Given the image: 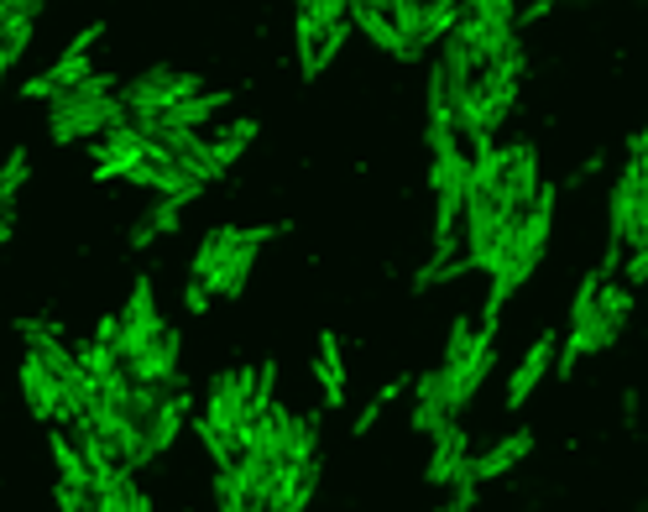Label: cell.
Masks as SVG:
<instances>
[{
  "instance_id": "10",
  "label": "cell",
  "mask_w": 648,
  "mask_h": 512,
  "mask_svg": "<svg viewBox=\"0 0 648 512\" xmlns=\"http://www.w3.org/2000/svg\"><path fill=\"white\" fill-rule=\"evenodd\" d=\"M554 356H559V340L544 329V340H533V346L523 350L518 372H512V382H507V408H523V403H529V393L544 382V372H554Z\"/></svg>"
},
{
  "instance_id": "5",
  "label": "cell",
  "mask_w": 648,
  "mask_h": 512,
  "mask_svg": "<svg viewBox=\"0 0 648 512\" xmlns=\"http://www.w3.org/2000/svg\"><path fill=\"white\" fill-rule=\"evenodd\" d=\"M105 37V26L99 22H90L79 37H73L69 47H63V58L52 63L48 73H37V79H26L22 84V94L26 100H52V94H63V90H73L79 79H90V47Z\"/></svg>"
},
{
  "instance_id": "24",
  "label": "cell",
  "mask_w": 648,
  "mask_h": 512,
  "mask_svg": "<svg viewBox=\"0 0 648 512\" xmlns=\"http://www.w3.org/2000/svg\"><path fill=\"white\" fill-rule=\"evenodd\" d=\"M471 350H476V325L460 314L456 325H450V340H445V361H439V366H445V372H460V366L471 361Z\"/></svg>"
},
{
  "instance_id": "6",
  "label": "cell",
  "mask_w": 648,
  "mask_h": 512,
  "mask_svg": "<svg viewBox=\"0 0 648 512\" xmlns=\"http://www.w3.org/2000/svg\"><path fill=\"white\" fill-rule=\"evenodd\" d=\"M351 16V5H340V0H309V5H298L293 11V32H298V69H304V79H319V37L330 32L335 22H345Z\"/></svg>"
},
{
  "instance_id": "12",
  "label": "cell",
  "mask_w": 648,
  "mask_h": 512,
  "mask_svg": "<svg viewBox=\"0 0 648 512\" xmlns=\"http://www.w3.org/2000/svg\"><path fill=\"white\" fill-rule=\"evenodd\" d=\"M314 487H319V461L314 466H278V487H272V502H267V512H304L309 508Z\"/></svg>"
},
{
  "instance_id": "18",
  "label": "cell",
  "mask_w": 648,
  "mask_h": 512,
  "mask_svg": "<svg viewBox=\"0 0 648 512\" xmlns=\"http://www.w3.org/2000/svg\"><path fill=\"white\" fill-rule=\"evenodd\" d=\"M627 309H633V288L623 282H601L597 293V329H601V346H612L627 325Z\"/></svg>"
},
{
  "instance_id": "1",
  "label": "cell",
  "mask_w": 648,
  "mask_h": 512,
  "mask_svg": "<svg viewBox=\"0 0 648 512\" xmlns=\"http://www.w3.org/2000/svg\"><path fill=\"white\" fill-rule=\"evenodd\" d=\"M554 199H559V188L544 184L539 188V199H533V210L523 214V225L512 235V246L507 256L497 261V272H492V293H486V309H481V329H492L497 335V319H503V303L529 282V272L539 267V256L550 246V225H554Z\"/></svg>"
},
{
  "instance_id": "9",
  "label": "cell",
  "mask_w": 648,
  "mask_h": 512,
  "mask_svg": "<svg viewBox=\"0 0 648 512\" xmlns=\"http://www.w3.org/2000/svg\"><path fill=\"white\" fill-rule=\"evenodd\" d=\"M278 231H283V225H257V231H240V241L231 246V256L220 261V272L210 278V293H220V299H236L240 288H246V278H251V261H257V252H262V241H272Z\"/></svg>"
},
{
  "instance_id": "15",
  "label": "cell",
  "mask_w": 648,
  "mask_h": 512,
  "mask_svg": "<svg viewBox=\"0 0 648 512\" xmlns=\"http://www.w3.org/2000/svg\"><path fill=\"white\" fill-rule=\"evenodd\" d=\"M529 450H533V434L529 429H518V434H507V440L492 444L486 455H476V461H471V476H476V481H497V476H507Z\"/></svg>"
},
{
  "instance_id": "35",
  "label": "cell",
  "mask_w": 648,
  "mask_h": 512,
  "mask_svg": "<svg viewBox=\"0 0 648 512\" xmlns=\"http://www.w3.org/2000/svg\"><path fill=\"white\" fill-rule=\"evenodd\" d=\"M638 282H648V252L627 256V288H638Z\"/></svg>"
},
{
  "instance_id": "28",
  "label": "cell",
  "mask_w": 648,
  "mask_h": 512,
  "mask_svg": "<svg viewBox=\"0 0 648 512\" xmlns=\"http://www.w3.org/2000/svg\"><path fill=\"white\" fill-rule=\"evenodd\" d=\"M26 167H32L26 147H11V152H5V163H0V205H11V199H16V188L26 184Z\"/></svg>"
},
{
  "instance_id": "36",
  "label": "cell",
  "mask_w": 648,
  "mask_h": 512,
  "mask_svg": "<svg viewBox=\"0 0 648 512\" xmlns=\"http://www.w3.org/2000/svg\"><path fill=\"white\" fill-rule=\"evenodd\" d=\"M539 16H550V5H529V11H518V26H529V22H539Z\"/></svg>"
},
{
  "instance_id": "19",
  "label": "cell",
  "mask_w": 648,
  "mask_h": 512,
  "mask_svg": "<svg viewBox=\"0 0 648 512\" xmlns=\"http://www.w3.org/2000/svg\"><path fill=\"white\" fill-rule=\"evenodd\" d=\"M110 94H116V79H110V73H90V79H79L73 90L52 94V100H48V116H69V110L99 105V100H110Z\"/></svg>"
},
{
  "instance_id": "27",
  "label": "cell",
  "mask_w": 648,
  "mask_h": 512,
  "mask_svg": "<svg viewBox=\"0 0 648 512\" xmlns=\"http://www.w3.org/2000/svg\"><path fill=\"white\" fill-rule=\"evenodd\" d=\"M246 141H257V120H236L231 131H220L210 147H215V158H220V167H231L246 152Z\"/></svg>"
},
{
  "instance_id": "2",
  "label": "cell",
  "mask_w": 648,
  "mask_h": 512,
  "mask_svg": "<svg viewBox=\"0 0 648 512\" xmlns=\"http://www.w3.org/2000/svg\"><path fill=\"white\" fill-rule=\"evenodd\" d=\"M193 94H204V79H199V73H173L157 63V69L137 73L116 100L126 105V120H131V116H168V110H178Z\"/></svg>"
},
{
  "instance_id": "17",
  "label": "cell",
  "mask_w": 648,
  "mask_h": 512,
  "mask_svg": "<svg viewBox=\"0 0 648 512\" xmlns=\"http://www.w3.org/2000/svg\"><path fill=\"white\" fill-rule=\"evenodd\" d=\"M184 419H189V393L168 397V403L157 408V419L146 423V440H142L146 461H152V455H163V450H168V444L178 440V429H184Z\"/></svg>"
},
{
  "instance_id": "14",
  "label": "cell",
  "mask_w": 648,
  "mask_h": 512,
  "mask_svg": "<svg viewBox=\"0 0 648 512\" xmlns=\"http://www.w3.org/2000/svg\"><path fill=\"white\" fill-rule=\"evenodd\" d=\"M460 461H471V455H466V429H460V419H456L450 429L434 434V455H429V466H424V481L450 487V476L460 470Z\"/></svg>"
},
{
  "instance_id": "30",
  "label": "cell",
  "mask_w": 648,
  "mask_h": 512,
  "mask_svg": "<svg viewBox=\"0 0 648 512\" xmlns=\"http://www.w3.org/2000/svg\"><path fill=\"white\" fill-rule=\"evenodd\" d=\"M403 387H409V382H387L382 393L372 397V403H366V408H361V419H356V434H372V423H377V414H382L387 403H392V397L403 393Z\"/></svg>"
},
{
  "instance_id": "8",
  "label": "cell",
  "mask_w": 648,
  "mask_h": 512,
  "mask_svg": "<svg viewBox=\"0 0 648 512\" xmlns=\"http://www.w3.org/2000/svg\"><path fill=\"white\" fill-rule=\"evenodd\" d=\"M146 152H152V141L137 137L131 120L116 126V131H105V137L95 141V184H105V178H126L137 163H146Z\"/></svg>"
},
{
  "instance_id": "37",
  "label": "cell",
  "mask_w": 648,
  "mask_h": 512,
  "mask_svg": "<svg viewBox=\"0 0 648 512\" xmlns=\"http://www.w3.org/2000/svg\"><path fill=\"white\" fill-rule=\"evenodd\" d=\"M5 235H11V210L0 214V241H5Z\"/></svg>"
},
{
  "instance_id": "4",
  "label": "cell",
  "mask_w": 648,
  "mask_h": 512,
  "mask_svg": "<svg viewBox=\"0 0 648 512\" xmlns=\"http://www.w3.org/2000/svg\"><path fill=\"white\" fill-rule=\"evenodd\" d=\"M257 393V366H240V372H220L210 382V414L204 423L220 429V434H231L240 444V429H246V403Z\"/></svg>"
},
{
  "instance_id": "38",
  "label": "cell",
  "mask_w": 648,
  "mask_h": 512,
  "mask_svg": "<svg viewBox=\"0 0 648 512\" xmlns=\"http://www.w3.org/2000/svg\"><path fill=\"white\" fill-rule=\"evenodd\" d=\"M644 131H648V126H644Z\"/></svg>"
},
{
  "instance_id": "22",
  "label": "cell",
  "mask_w": 648,
  "mask_h": 512,
  "mask_svg": "<svg viewBox=\"0 0 648 512\" xmlns=\"http://www.w3.org/2000/svg\"><path fill=\"white\" fill-rule=\"evenodd\" d=\"M48 450H52V461H58V476H63V487L90 491V466H84L79 444H73L69 434H48Z\"/></svg>"
},
{
  "instance_id": "16",
  "label": "cell",
  "mask_w": 648,
  "mask_h": 512,
  "mask_svg": "<svg viewBox=\"0 0 648 512\" xmlns=\"http://www.w3.org/2000/svg\"><path fill=\"white\" fill-rule=\"evenodd\" d=\"M351 26H361L372 43L382 47V53H392V58H403V63H409V47H403V37H398V26H392V16H387V5L356 0V5H351Z\"/></svg>"
},
{
  "instance_id": "13",
  "label": "cell",
  "mask_w": 648,
  "mask_h": 512,
  "mask_svg": "<svg viewBox=\"0 0 648 512\" xmlns=\"http://www.w3.org/2000/svg\"><path fill=\"white\" fill-rule=\"evenodd\" d=\"M22 393H26V408L37 414V419H58V397H63V387H58V376L26 350L22 361Z\"/></svg>"
},
{
  "instance_id": "7",
  "label": "cell",
  "mask_w": 648,
  "mask_h": 512,
  "mask_svg": "<svg viewBox=\"0 0 648 512\" xmlns=\"http://www.w3.org/2000/svg\"><path fill=\"white\" fill-rule=\"evenodd\" d=\"M116 126H126V105L110 94V100L84 105V110H69V116H48V137L52 141H90V137L116 131Z\"/></svg>"
},
{
  "instance_id": "33",
  "label": "cell",
  "mask_w": 648,
  "mask_h": 512,
  "mask_svg": "<svg viewBox=\"0 0 648 512\" xmlns=\"http://www.w3.org/2000/svg\"><path fill=\"white\" fill-rule=\"evenodd\" d=\"M184 303H189V314H210V288L189 278V288H184Z\"/></svg>"
},
{
  "instance_id": "32",
  "label": "cell",
  "mask_w": 648,
  "mask_h": 512,
  "mask_svg": "<svg viewBox=\"0 0 648 512\" xmlns=\"http://www.w3.org/2000/svg\"><path fill=\"white\" fill-rule=\"evenodd\" d=\"M314 382H319V393H325V408H340L345 403V382L340 376H330L319 361H314Z\"/></svg>"
},
{
  "instance_id": "21",
  "label": "cell",
  "mask_w": 648,
  "mask_h": 512,
  "mask_svg": "<svg viewBox=\"0 0 648 512\" xmlns=\"http://www.w3.org/2000/svg\"><path fill=\"white\" fill-rule=\"evenodd\" d=\"M240 241L236 225H220V231H210L204 241H199V252H193V282H204L210 288V278L220 272V261L231 256V246Z\"/></svg>"
},
{
  "instance_id": "29",
  "label": "cell",
  "mask_w": 648,
  "mask_h": 512,
  "mask_svg": "<svg viewBox=\"0 0 648 512\" xmlns=\"http://www.w3.org/2000/svg\"><path fill=\"white\" fill-rule=\"evenodd\" d=\"M345 37H351V16H345V22H335L330 32H325V37H319V58H314V63H319V73L335 63V53L345 47Z\"/></svg>"
},
{
  "instance_id": "25",
  "label": "cell",
  "mask_w": 648,
  "mask_h": 512,
  "mask_svg": "<svg viewBox=\"0 0 648 512\" xmlns=\"http://www.w3.org/2000/svg\"><path fill=\"white\" fill-rule=\"evenodd\" d=\"M215 502H220V512H267V508H257V502L246 497V487H240L236 466H231V470H215Z\"/></svg>"
},
{
  "instance_id": "34",
  "label": "cell",
  "mask_w": 648,
  "mask_h": 512,
  "mask_svg": "<svg viewBox=\"0 0 648 512\" xmlns=\"http://www.w3.org/2000/svg\"><path fill=\"white\" fill-rule=\"evenodd\" d=\"M116 335H120V314H105L95 325V346H116Z\"/></svg>"
},
{
  "instance_id": "31",
  "label": "cell",
  "mask_w": 648,
  "mask_h": 512,
  "mask_svg": "<svg viewBox=\"0 0 648 512\" xmlns=\"http://www.w3.org/2000/svg\"><path fill=\"white\" fill-rule=\"evenodd\" d=\"M37 11H43L37 0H0V37H5V32H11L16 22H32Z\"/></svg>"
},
{
  "instance_id": "26",
  "label": "cell",
  "mask_w": 648,
  "mask_h": 512,
  "mask_svg": "<svg viewBox=\"0 0 648 512\" xmlns=\"http://www.w3.org/2000/svg\"><path fill=\"white\" fill-rule=\"evenodd\" d=\"M193 434L204 440V450H210V461H215L220 470H231V466L240 461V444L231 440V434H220V429H210L204 419H193Z\"/></svg>"
},
{
  "instance_id": "23",
  "label": "cell",
  "mask_w": 648,
  "mask_h": 512,
  "mask_svg": "<svg viewBox=\"0 0 648 512\" xmlns=\"http://www.w3.org/2000/svg\"><path fill=\"white\" fill-rule=\"evenodd\" d=\"M178 214H184V205H178V199H163V205H157L152 214H142V225L131 231V252L152 246L157 235H173V231H178Z\"/></svg>"
},
{
  "instance_id": "3",
  "label": "cell",
  "mask_w": 648,
  "mask_h": 512,
  "mask_svg": "<svg viewBox=\"0 0 648 512\" xmlns=\"http://www.w3.org/2000/svg\"><path fill=\"white\" fill-rule=\"evenodd\" d=\"M387 16L398 26V37L409 47V63L419 53H429L434 43H445L460 22V5L456 0H429V5H419V0H398V5H387Z\"/></svg>"
},
{
  "instance_id": "11",
  "label": "cell",
  "mask_w": 648,
  "mask_h": 512,
  "mask_svg": "<svg viewBox=\"0 0 648 512\" xmlns=\"http://www.w3.org/2000/svg\"><path fill=\"white\" fill-rule=\"evenodd\" d=\"M419 408H413V429H419V434H439V429H450V423H456V414H450V403H445V372H439V366H434V372H424L419 376Z\"/></svg>"
},
{
  "instance_id": "20",
  "label": "cell",
  "mask_w": 648,
  "mask_h": 512,
  "mask_svg": "<svg viewBox=\"0 0 648 512\" xmlns=\"http://www.w3.org/2000/svg\"><path fill=\"white\" fill-rule=\"evenodd\" d=\"M231 100H236V94H225V90L193 94V100H184L178 110H168V116H163V126H173V131H199V126H204L210 116H220Z\"/></svg>"
}]
</instances>
